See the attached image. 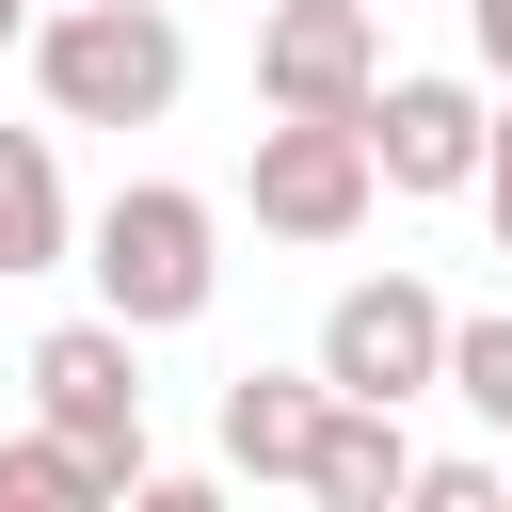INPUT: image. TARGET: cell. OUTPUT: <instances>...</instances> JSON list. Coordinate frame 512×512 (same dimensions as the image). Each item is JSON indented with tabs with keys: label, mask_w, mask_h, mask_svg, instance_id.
Instances as JSON below:
<instances>
[{
	"label": "cell",
	"mask_w": 512,
	"mask_h": 512,
	"mask_svg": "<svg viewBox=\"0 0 512 512\" xmlns=\"http://www.w3.org/2000/svg\"><path fill=\"white\" fill-rule=\"evenodd\" d=\"M400 496H416V512H512V464H480V448H416Z\"/></svg>",
	"instance_id": "cell-13"
},
{
	"label": "cell",
	"mask_w": 512,
	"mask_h": 512,
	"mask_svg": "<svg viewBox=\"0 0 512 512\" xmlns=\"http://www.w3.org/2000/svg\"><path fill=\"white\" fill-rule=\"evenodd\" d=\"M16 64H32L48 128H160V112L192 96V32H176L160 0H32Z\"/></svg>",
	"instance_id": "cell-2"
},
{
	"label": "cell",
	"mask_w": 512,
	"mask_h": 512,
	"mask_svg": "<svg viewBox=\"0 0 512 512\" xmlns=\"http://www.w3.org/2000/svg\"><path fill=\"white\" fill-rule=\"evenodd\" d=\"M480 208H496V256H512V96H496V128H480Z\"/></svg>",
	"instance_id": "cell-14"
},
{
	"label": "cell",
	"mask_w": 512,
	"mask_h": 512,
	"mask_svg": "<svg viewBox=\"0 0 512 512\" xmlns=\"http://www.w3.org/2000/svg\"><path fill=\"white\" fill-rule=\"evenodd\" d=\"M400 480H416V432H400V400H320L304 496H320V512H384Z\"/></svg>",
	"instance_id": "cell-10"
},
{
	"label": "cell",
	"mask_w": 512,
	"mask_h": 512,
	"mask_svg": "<svg viewBox=\"0 0 512 512\" xmlns=\"http://www.w3.org/2000/svg\"><path fill=\"white\" fill-rule=\"evenodd\" d=\"M432 400H464L480 432H512V320H448V368H432Z\"/></svg>",
	"instance_id": "cell-12"
},
{
	"label": "cell",
	"mask_w": 512,
	"mask_h": 512,
	"mask_svg": "<svg viewBox=\"0 0 512 512\" xmlns=\"http://www.w3.org/2000/svg\"><path fill=\"white\" fill-rule=\"evenodd\" d=\"M464 48H480V80H512V0H464Z\"/></svg>",
	"instance_id": "cell-15"
},
{
	"label": "cell",
	"mask_w": 512,
	"mask_h": 512,
	"mask_svg": "<svg viewBox=\"0 0 512 512\" xmlns=\"http://www.w3.org/2000/svg\"><path fill=\"white\" fill-rule=\"evenodd\" d=\"M16 384H32V416H48L64 448H96V480H112V496L144 480V336H128L112 304H80V320H48Z\"/></svg>",
	"instance_id": "cell-3"
},
{
	"label": "cell",
	"mask_w": 512,
	"mask_h": 512,
	"mask_svg": "<svg viewBox=\"0 0 512 512\" xmlns=\"http://www.w3.org/2000/svg\"><path fill=\"white\" fill-rule=\"evenodd\" d=\"M64 272H96V304L128 320V336H192L208 304H224V208L192 192V176H112L96 208H80V256Z\"/></svg>",
	"instance_id": "cell-1"
},
{
	"label": "cell",
	"mask_w": 512,
	"mask_h": 512,
	"mask_svg": "<svg viewBox=\"0 0 512 512\" xmlns=\"http://www.w3.org/2000/svg\"><path fill=\"white\" fill-rule=\"evenodd\" d=\"M80 256V192H64V144L48 128H0V288L64 272Z\"/></svg>",
	"instance_id": "cell-9"
},
{
	"label": "cell",
	"mask_w": 512,
	"mask_h": 512,
	"mask_svg": "<svg viewBox=\"0 0 512 512\" xmlns=\"http://www.w3.org/2000/svg\"><path fill=\"white\" fill-rule=\"evenodd\" d=\"M352 128H368V176H384V192L448 208V192H480V128H496V96L448 80V64H384Z\"/></svg>",
	"instance_id": "cell-6"
},
{
	"label": "cell",
	"mask_w": 512,
	"mask_h": 512,
	"mask_svg": "<svg viewBox=\"0 0 512 512\" xmlns=\"http://www.w3.org/2000/svg\"><path fill=\"white\" fill-rule=\"evenodd\" d=\"M320 368H240L224 384V480H288L304 496V448H320Z\"/></svg>",
	"instance_id": "cell-8"
},
{
	"label": "cell",
	"mask_w": 512,
	"mask_h": 512,
	"mask_svg": "<svg viewBox=\"0 0 512 512\" xmlns=\"http://www.w3.org/2000/svg\"><path fill=\"white\" fill-rule=\"evenodd\" d=\"M16 32H32V0H0V48H16Z\"/></svg>",
	"instance_id": "cell-16"
},
{
	"label": "cell",
	"mask_w": 512,
	"mask_h": 512,
	"mask_svg": "<svg viewBox=\"0 0 512 512\" xmlns=\"http://www.w3.org/2000/svg\"><path fill=\"white\" fill-rule=\"evenodd\" d=\"M112 480H96V448H64L48 416L32 432H0V512H96Z\"/></svg>",
	"instance_id": "cell-11"
},
{
	"label": "cell",
	"mask_w": 512,
	"mask_h": 512,
	"mask_svg": "<svg viewBox=\"0 0 512 512\" xmlns=\"http://www.w3.org/2000/svg\"><path fill=\"white\" fill-rule=\"evenodd\" d=\"M384 16H400V0H384Z\"/></svg>",
	"instance_id": "cell-17"
},
{
	"label": "cell",
	"mask_w": 512,
	"mask_h": 512,
	"mask_svg": "<svg viewBox=\"0 0 512 512\" xmlns=\"http://www.w3.org/2000/svg\"><path fill=\"white\" fill-rule=\"evenodd\" d=\"M384 0H256V112H368Z\"/></svg>",
	"instance_id": "cell-7"
},
{
	"label": "cell",
	"mask_w": 512,
	"mask_h": 512,
	"mask_svg": "<svg viewBox=\"0 0 512 512\" xmlns=\"http://www.w3.org/2000/svg\"><path fill=\"white\" fill-rule=\"evenodd\" d=\"M336 400H432V368H448V288H416V272H352L336 304H320V352H304Z\"/></svg>",
	"instance_id": "cell-5"
},
{
	"label": "cell",
	"mask_w": 512,
	"mask_h": 512,
	"mask_svg": "<svg viewBox=\"0 0 512 512\" xmlns=\"http://www.w3.org/2000/svg\"><path fill=\"white\" fill-rule=\"evenodd\" d=\"M240 208H256V240H304V256H336V240L384 208V176H368V128H352V112H272V128H256V160H240Z\"/></svg>",
	"instance_id": "cell-4"
}]
</instances>
